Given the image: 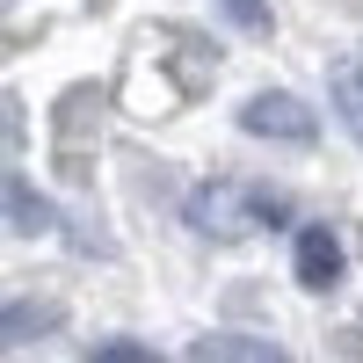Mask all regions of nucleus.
<instances>
[{
	"mask_svg": "<svg viewBox=\"0 0 363 363\" xmlns=\"http://www.w3.org/2000/svg\"><path fill=\"white\" fill-rule=\"evenodd\" d=\"M189 356H196V363H291L269 335H203Z\"/></svg>",
	"mask_w": 363,
	"mask_h": 363,
	"instance_id": "nucleus-4",
	"label": "nucleus"
},
{
	"mask_svg": "<svg viewBox=\"0 0 363 363\" xmlns=\"http://www.w3.org/2000/svg\"><path fill=\"white\" fill-rule=\"evenodd\" d=\"M284 218H291V196L262 189V182H240V174H211L182 196V225L196 240H247V233L284 225Z\"/></svg>",
	"mask_w": 363,
	"mask_h": 363,
	"instance_id": "nucleus-1",
	"label": "nucleus"
},
{
	"mask_svg": "<svg viewBox=\"0 0 363 363\" xmlns=\"http://www.w3.org/2000/svg\"><path fill=\"white\" fill-rule=\"evenodd\" d=\"M218 8H225V22L240 29V37H269V29H277L269 0H218Z\"/></svg>",
	"mask_w": 363,
	"mask_h": 363,
	"instance_id": "nucleus-8",
	"label": "nucleus"
},
{
	"mask_svg": "<svg viewBox=\"0 0 363 363\" xmlns=\"http://www.w3.org/2000/svg\"><path fill=\"white\" fill-rule=\"evenodd\" d=\"M87 363H160V356L145 349V342H102V349L87 356Z\"/></svg>",
	"mask_w": 363,
	"mask_h": 363,
	"instance_id": "nucleus-9",
	"label": "nucleus"
},
{
	"mask_svg": "<svg viewBox=\"0 0 363 363\" xmlns=\"http://www.w3.org/2000/svg\"><path fill=\"white\" fill-rule=\"evenodd\" d=\"M335 109H342V124H349V138L363 145V58H349V66L335 73Z\"/></svg>",
	"mask_w": 363,
	"mask_h": 363,
	"instance_id": "nucleus-6",
	"label": "nucleus"
},
{
	"mask_svg": "<svg viewBox=\"0 0 363 363\" xmlns=\"http://www.w3.org/2000/svg\"><path fill=\"white\" fill-rule=\"evenodd\" d=\"M58 225V211L29 189L22 174H8V233H22V240H37V233H51Z\"/></svg>",
	"mask_w": 363,
	"mask_h": 363,
	"instance_id": "nucleus-5",
	"label": "nucleus"
},
{
	"mask_svg": "<svg viewBox=\"0 0 363 363\" xmlns=\"http://www.w3.org/2000/svg\"><path fill=\"white\" fill-rule=\"evenodd\" d=\"M240 131H247V138H277V145H313L320 116L298 102L291 87H262V95L240 102Z\"/></svg>",
	"mask_w": 363,
	"mask_h": 363,
	"instance_id": "nucleus-2",
	"label": "nucleus"
},
{
	"mask_svg": "<svg viewBox=\"0 0 363 363\" xmlns=\"http://www.w3.org/2000/svg\"><path fill=\"white\" fill-rule=\"evenodd\" d=\"M291 269H298V284H306V291H335V284H342V233H335V225H298Z\"/></svg>",
	"mask_w": 363,
	"mask_h": 363,
	"instance_id": "nucleus-3",
	"label": "nucleus"
},
{
	"mask_svg": "<svg viewBox=\"0 0 363 363\" xmlns=\"http://www.w3.org/2000/svg\"><path fill=\"white\" fill-rule=\"evenodd\" d=\"M44 327H58V306H29V298L8 306V342H29V335H44Z\"/></svg>",
	"mask_w": 363,
	"mask_h": 363,
	"instance_id": "nucleus-7",
	"label": "nucleus"
}]
</instances>
